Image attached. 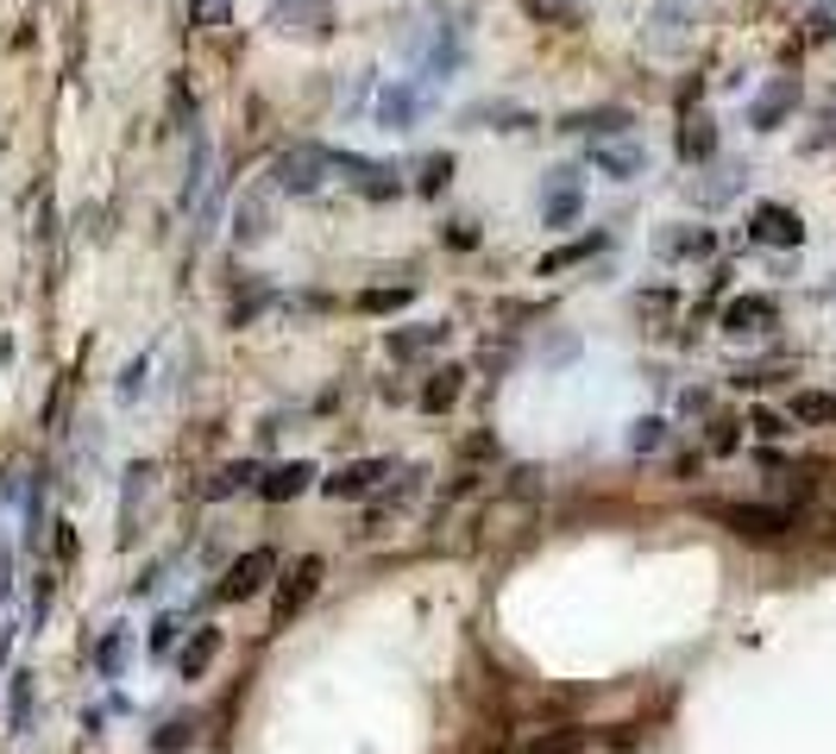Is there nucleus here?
<instances>
[{
    "label": "nucleus",
    "instance_id": "20e7f679",
    "mask_svg": "<svg viewBox=\"0 0 836 754\" xmlns=\"http://www.w3.org/2000/svg\"><path fill=\"white\" fill-rule=\"evenodd\" d=\"M390 472H396L390 459H352V465H340V472L328 478V497H365V490H378Z\"/></svg>",
    "mask_w": 836,
    "mask_h": 754
},
{
    "label": "nucleus",
    "instance_id": "9b49d317",
    "mask_svg": "<svg viewBox=\"0 0 836 754\" xmlns=\"http://www.w3.org/2000/svg\"><path fill=\"white\" fill-rule=\"evenodd\" d=\"M585 251H591V239H579V246H566V251H554V258H541V277H554L560 265H579Z\"/></svg>",
    "mask_w": 836,
    "mask_h": 754
},
{
    "label": "nucleus",
    "instance_id": "423d86ee",
    "mask_svg": "<svg viewBox=\"0 0 836 754\" xmlns=\"http://www.w3.org/2000/svg\"><path fill=\"white\" fill-rule=\"evenodd\" d=\"M585 748H591V735H585L579 723H560V730H541L523 754H585Z\"/></svg>",
    "mask_w": 836,
    "mask_h": 754
},
{
    "label": "nucleus",
    "instance_id": "7ed1b4c3",
    "mask_svg": "<svg viewBox=\"0 0 836 754\" xmlns=\"http://www.w3.org/2000/svg\"><path fill=\"white\" fill-rule=\"evenodd\" d=\"M271 554L265 547H252L246 560L227 566V579H220V603H239V598H252V591H265V579H271Z\"/></svg>",
    "mask_w": 836,
    "mask_h": 754
},
{
    "label": "nucleus",
    "instance_id": "f257e3e1",
    "mask_svg": "<svg viewBox=\"0 0 836 754\" xmlns=\"http://www.w3.org/2000/svg\"><path fill=\"white\" fill-rule=\"evenodd\" d=\"M711 523H723L742 541H786L798 528V516L780 509V503H711Z\"/></svg>",
    "mask_w": 836,
    "mask_h": 754
},
{
    "label": "nucleus",
    "instance_id": "1a4fd4ad",
    "mask_svg": "<svg viewBox=\"0 0 836 754\" xmlns=\"http://www.w3.org/2000/svg\"><path fill=\"white\" fill-rule=\"evenodd\" d=\"M215 648H220V636H215V629H202V636H195L189 641V648H183V673H202V667H208V660H215Z\"/></svg>",
    "mask_w": 836,
    "mask_h": 754
},
{
    "label": "nucleus",
    "instance_id": "39448f33",
    "mask_svg": "<svg viewBox=\"0 0 836 754\" xmlns=\"http://www.w3.org/2000/svg\"><path fill=\"white\" fill-rule=\"evenodd\" d=\"M309 478H314V465H309V459H296V465H277V472L258 484V490H265L271 503H290L296 490H309Z\"/></svg>",
    "mask_w": 836,
    "mask_h": 754
},
{
    "label": "nucleus",
    "instance_id": "0eeeda50",
    "mask_svg": "<svg viewBox=\"0 0 836 754\" xmlns=\"http://www.w3.org/2000/svg\"><path fill=\"white\" fill-rule=\"evenodd\" d=\"M793 415H798V422H824V427H830L836 422V396H830V390H798Z\"/></svg>",
    "mask_w": 836,
    "mask_h": 754
},
{
    "label": "nucleus",
    "instance_id": "ddd939ff",
    "mask_svg": "<svg viewBox=\"0 0 836 754\" xmlns=\"http://www.w3.org/2000/svg\"><path fill=\"white\" fill-rule=\"evenodd\" d=\"M183 742H189V723H171V735H157V748H152V754H176Z\"/></svg>",
    "mask_w": 836,
    "mask_h": 754
},
{
    "label": "nucleus",
    "instance_id": "6e6552de",
    "mask_svg": "<svg viewBox=\"0 0 836 754\" xmlns=\"http://www.w3.org/2000/svg\"><path fill=\"white\" fill-rule=\"evenodd\" d=\"M755 233H761V239H780V246H793V239H798V220H793L786 208H761V214H755Z\"/></svg>",
    "mask_w": 836,
    "mask_h": 754
},
{
    "label": "nucleus",
    "instance_id": "4468645a",
    "mask_svg": "<svg viewBox=\"0 0 836 754\" xmlns=\"http://www.w3.org/2000/svg\"><path fill=\"white\" fill-rule=\"evenodd\" d=\"M749 427H755V434H767V441H774V434H786V422H780L774 409H755V422H749Z\"/></svg>",
    "mask_w": 836,
    "mask_h": 754
},
{
    "label": "nucleus",
    "instance_id": "f03ea898",
    "mask_svg": "<svg viewBox=\"0 0 836 754\" xmlns=\"http://www.w3.org/2000/svg\"><path fill=\"white\" fill-rule=\"evenodd\" d=\"M321 572H328V566L314 560V554H302L296 566H283V579H277V598H271V629H290V622L309 610L314 591H321Z\"/></svg>",
    "mask_w": 836,
    "mask_h": 754
},
{
    "label": "nucleus",
    "instance_id": "9d476101",
    "mask_svg": "<svg viewBox=\"0 0 836 754\" xmlns=\"http://www.w3.org/2000/svg\"><path fill=\"white\" fill-rule=\"evenodd\" d=\"M460 384H466V371H434V384H429V396H422V403H429V409H447L453 403V396H460Z\"/></svg>",
    "mask_w": 836,
    "mask_h": 754
},
{
    "label": "nucleus",
    "instance_id": "f8f14e48",
    "mask_svg": "<svg viewBox=\"0 0 836 754\" xmlns=\"http://www.w3.org/2000/svg\"><path fill=\"white\" fill-rule=\"evenodd\" d=\"M774 314V302H736L730 309V328H749V321H767Z\"/></svg>",
    "mask_w": 836,
    "mask_h": 754
}]
</instances>
